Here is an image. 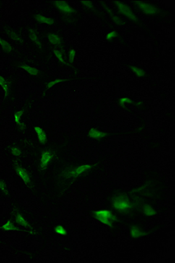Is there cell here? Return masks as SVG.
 Instances as JSON below:
<instances>
[{"instance_id":"f1b7e54d","label":"cell","mask_w":175,"mask_h":263,"mask_svg":"<svg viewBox=\"0 0 175 263\" xmlns=\"http://www.w3.org/2000/svg\"><path fill=\"white\" fill-rule=\"evenodd\" d=\"M0 192L1 194L6 197H11L10 192H9V189H8V186L6 184L5 180L3 178H0Z\"/></svg>"},{"instance_id":"9c48e42d","label":"cell","mask_w":175,"mask_h":263,"mask_svg":"<svg viewBox=\"0 0 175 263\" xmlns=\"http://www.w3.org/2000/svg\"><path fill=\"white\" fill-rule=\"evenodd\" d=\"M112 2L118 14H119L120 15L124 16V17L129 19L131 22H133L136 25L142 27V28L144 29V30L147 29V27L144 25L143 22L141 21V19H139L138 16L136 15L135 13L134 12L133 9H132L131 6L128 5L126 3L123 2V1H119V0H115V1H113Z\"/></svg>"},{"instance_id":"5b68a950","label":"cell","mask_w":175,"mask_h":263,"mask_svg":"<svg viewBox=\"0 0 175 263\" xmlns=\"http://www.w3.org/2000/svg\"><path fill=\"white\" fill-rule=\"evenodd\" d=\"M134 10L148 17L160 18L164 19L170 15V11L157 5L155 3L142 1V0H134L131 1Z\"/></svg>"},{"instance_id":"4dcf8cb0","label":"cell","mask_w":175,"mask_h":263,"mask_svg":"<svg viewBox=\"0 0 175 263\" xmlns=\"http://www.w3.org/2000/svg\"><path fill=\"white\" fill-rule=\"evenodd\" d=\"M118 38L121 41L122 43H124V41L121 38V35L118 33L116 31H111V32H109L108 35H106V40L108 42H111L114 39Z\"/></svg>"},{"instance_id":"277c9868","label":"cell","mask_w":175,"mask_h":263,"mask_svg":"<svg viewBox=\"0 0 175 263\" xmlns=\"http://www.w3.org/2000/svg\"><path fill=\"white\" fill-rule=\"evenodd\" d=\"M18 77L16 74H11L4 76L0 75V86L4 92L1 109L5 110L16 100V85Z\"/></svg>"},{"instance_id":"52a82bcc","label":"cell","mask_w":175,"mask_h":263,"mask_svg":"<svg viewBox=\"0 0 175 263\" xmlns=\"http://www.w3.org/2000/svg\"><path fill=\"white\" fill-rule=\"evenodd\" d=\"M27 36L35 51L40 55L43 61L48 62L49 58L44 42V36L42 35V30H39L37 27H27Z\"/></svg>"},{"instance_id":"ffe728a7","label":"cell","mask_w":175,"mask_h":263,"mask_svg":"<svg viewBox=\"0 0 175 263\" xmlns=\"http://www.w3.org/2000/svg\"><path fill=\"white\" fill-rule=\"evenodd\" d=\"M6 150L8 151L13 156L16 157V158H20L24 156L25 155V152H24L23 148H22V144L20 142L17 143H11V144L8 145L6 147Z\"/></svg>"},{"instance_id":"9a60e30c","label":"cell","mask_w":175,"mask_h":263,"mask_svg":"<svg viewBox=\"0 0 175 263\" xmlns=\"http://www.w3.org/2000/svg\"><path fill=\"white\" fill-rule=\"evenodd\" d=\"M11 220L14 221L16 225L19 226L24 227L25 228L32 229L33 227L28 223L27 220L24 218L21 211L19 210L17 206L14 205L11 212Z\"/></svg>"},{"instance_id":"1f68e13d","label":"cell","mask_w":175,"mask_h":263,"mask_svg":"<svg viewBox=\"0 0 175 263\" xmlns=\"http://www.w3.org/2000/svg\"><path fill=\"white\" fill-rule=\"evenodd\" d=\"M142 211L144 215L153 216L156 214L154 209L151 207L150 205H149V204H144L143 207H142Z\"/></svg>"},{"instance_id":"ac0fdd59","label":"cell","mask_w":175,"mask_h":263,"mask_svg":"<svg viewBox=\"0 0 175 263\" xmlns=\"http://www.w3.org/2000/svg\"><path fill=\"white\" fill-rule=\"evenodd\" d=\"M32 17L39 24H46L50 26L58 25V22L56 19L43 15L39 11H34L32 13Z\"/></svg>"},{"instance_id":"d6986e66","label":"cell","mask_w":175,"mask_h":263,"mask_svg":"<svg viewBox=\"0 0 175 263\" xmlns=\"http://www.w3.org/2000/svg\"><path fill=\"white\" fill-rule=\"evenodd\" d=\"M99 3H100V6H101L102 7L105 9V11L108 13L109 16H110L111 20L113 21V22H114L115 24L119 26L126 25V22H125L121 18H120L119 16L116 15V14L113 12L112 9L107 4V3L105 2V1H99Z\"/></svg>"},{"instance_id":"44dd1931","label":"cell","mask_w":175,"mask_h":263,"mask_svg":"<svg viewBox=\"0 0 175 263\" xmlns=\"http://www.w3.org/2000/svg\"><path fill=\"white\" fill-rule=\"evenodd\" d=\"M110 134H111L107 132L98 131V129L92 128L88 132V137L91 138L93 139H95V140L100 141L102 139H105V138L109 137Z\"/></svg>"},{"instance_id":"4fadbf2b","label":"cell","mask_w":175,"mask_h":263,"mask_svg":"<svg viewBox=\"0 0 175 263\" xmlns=\"http://www.w3.org/2000/svg\"><path fill=\"white\" fill-rule=\"evenodd\" d=\"M0 48L1 51L6 56L22 57V59H26L27 57L23 56L19 50L16 49L14 45L11 44L10 42H8L2 37H0Z\"/></svg>"},{"instance_id":"7a4b0ae2","label":"cell","mask_w":175,"mask_h":263,"mask_svg":"<svg viewBox=\"0 0 175 263\" xmlns=\"http://www.w3.org/2000/svg\"><path fill=\"white\" fill-rule=\"evenodd\" d=\"M67 143V141H65L64 144L48 143L46 145L40 146L35 144L32 149L37 171L40 174L44 173L53 162L62 160Z\"/></svg>"},{"instance_id":"83f0119b","label":"cell","mask_w":175,"mask_h":263,"mask_svg":"<svg viewBox=\"0 0 175 263\" xmlns=\"http://www.w3.org/2000/svg\"><path fill=\"white\" fill-rule=\"evenodd\" d=\"M126 66H127L134 74H135L137 77L145 78L148 75L147 73L146 72V71H144V69H142V68L138 67V66H128V65H126Z\"/></svg>"},{"instance_id":"3957f363","label":"cell","mask_w":175,"mask_h":263,"mask_svg":"<svg viewBox=\"0 0 175 263\" xmlns=\"http://www.w3.org/2000/svg\"><path fill=\"white\" fill-rule=\"evenodd\" d=\"M53 7L58 11L61 20L65 24L77 25L82 19V13L70 5L68 1L65 0H54L49 1Z\"/></svg>"},{"instance_id":"cb8c5ba5","label":"cell","mask_w":175,"mask_h":263,"mask_svg":"<svg viewBox=\"0 0 175 263\" xmlns=\"http://www.w3.org/2000/svg\"><path fill=\"white\" fill-rule=\"evenodd\" d=\"M35 131L36 132L39 142L41 145H46L48 144V137H47L46 133L42 128L39 126L35 127Z\"/></svg>"},{"instance_id":"6da1fadb","label":"cell","mask_w":175,"mask_h":263,"mask_svg":"<svg viewBox=\"0 0 175 263\" xmlns=\"http://www.w3.org/2000/svg\"><path fill=\"white\" fill-rule=\"evenodd\" d=\"M98 164H78L74 162H66L61 163V166L56 170L54 175V188L56 194L62 196L68 188L78 181L95 171Z\"/></svg>"},{"instance_id":"8992f818","label":"cell","mask_w":175,"mask_h":263,"mask_svg":"<svg viewBox=\"0 0 175 263\" xmlns=\"http://www.w3.org/2000/svg\"><path fill=\"white\" fill-rule=\"evenodd\" d=\"M30 63H33L30 58H26L23 61H15L11 62V66L15 69H22L28 74L30 78L36 82L46 83L48 74L46 71L38 69L36 66H32Z\"/></svg>"},{"instance_id":"7c38bea8","label":"cell","mask_w":175,"mask_h":263,"mask_svg":"<svg viewBox=\"0 0 175 263\" xmlns=\"http://www.w3.org/2000/svg\"><path fill=\"white\" fill-rule=\"evenodd\" d=\"M112 207L117 212L129 214L134 209V206L127 195L121 193L113 197Z\"/></svg>"},{"instance_id":"4316f807","label":"cell","mask_w":175,"mask_h":263,"mask_svg":"<svg viewBox=\"0 0 175 263\" xmlns=\"http://www.w3.org/2000/svg\"><path fill=\"white\" fill-rule=\"evenodd\" d=\"M131 236L132 237V238L137 239L141 238V237L147 236L150 233H147V232L143 231L139 227L133 226L131 227Z\"/></svg>"},{"instance_id":"d6a6232c","label":"cell","mask_w":175,"mask_h":263,"mask_svg":"<svg viewBox=\"0 0 175 263\" xmlns=\"http://www.w3.org/2000/svg\"><path fill=\"white\" fill-rule=\"evenodd\" d=\"M95 216V219H97V220H99V221L105 224V225H108V226L110 227V228H112V220H110V219H107V218L100 217V216Z\"/></svg>"},{"instance_id":"603a6c76","label":"cell","mask_w":175,"mask_h":263,"mask_svg":"<svg viewBox=\"0 0 175 263\" xmlns=\"http://www.w3.org/2000/svg\"><path fill=\"white\" fill-rule=\"evenodd\" d=\"M118 103H119L120 107L124 109H126V104L133 105L134 106L138 107L139 109H142L144 107V104L142 102L134 101L133 100L129 98V97H121V98L118 100Z\"/></svg>"},{"instance_id":"5bb4252c","label":"cell","mask_w":175,"mask_h":263,"mask_svg":"<svg viewBox=\"0 0 175 263\" xmlns=\"http://www.w3.org/2000/svg\"><path fill=\"white\" fill-rule=\"evenodd\" d=\"M2 30L3 32L9 39L15 42L18 44L23 45L25 44V40H24L23 37H22V32L21 31L13 28V27H11L10 25H7V24H4L3 25Z\"/></svg>"},{"instance_id":"ba28073f","label":"cell","mask_w":175,"mask_h":263,"mask_svg":"<svg viewBox=\"0 0 175 263\" xmlns=\"http://www.w3.org/2000/svg\"><path fill=\"white\" fill-rule=\"evenodd\" d=\"M12 169L16 172V175L22 179V181L27 186V187L29 188V189L31 190L32 191H35L36 186H35V178H34L31 171H30L27 167L22 165L19 159H13Z\"/></svg>"},{"instance_id":"836d02e7","label":"cell","mask_w":175,"mask_h":263,"mask_svg":"<svg viewBox=\"0 0 175 263\" xmlns=\"http://www.w3.org/2000/svg\"><path fill=\"white\" fill-rule=\"evenodd\" d=\"M55 233L58 234V235H67V231L66 230V229L62 225H58L55 227L54 228Z\"/></svg>"},{"instance_id":"d4e9b609","label":"cell","mask_w":175,"mask_h":263,"mask_svg":"<svg viewBox=\"0 0 175 263\" xmlns=\"http://www.w3.org/2000/svg\"><path fill=\"white\" fill-rule=\"evenodd\" d=\"M0 228H1V230H4V231H25V230H21L17 225H16V224L14 223V221H13L11 219H9L6 223L1 225V226L0 227ZM26 233H27V232H26Z\"/></svg>"},{"instance_id":"2e32d148","label":"cell","mask_w":175,"mask_h":263,"mask_svg":"<svg viewBox=\"0 0 175 263\" xmlns=\"http://www.w3.org/2000/svg\"><path fill=\"white\" fill-rule=\"evenodd\" d=\"M80 3L82 4V7L84 8V11L88 13V14H93V15L96 16L99 19L106 22V19H105V15L102 13L101 11L99 10L98 8L95 6L93 1H90V0H83V1H80Z\"/></svg>"},{"instance_id":"f546056e","label":"cell","mask_w":175,"mask_h":263,"mask_svg":"<svg viewBox=\"0 0 175 263\" xmlns=\"http://www.w3.org/2000/svg\"><path fill=\"white\" fill-rule=\"evenodd\" d=\"M76 55H77V52L74 48H69V51H67V62L71 66H74V60H75Z\"/></svg>"},{"instance_id":"7402d4cb","label":"cell","mask_w":175,"mask_h":263,"mask_svg":"<svg viewBox=\"0 0 175 263\" xmlns=\"http://www.w3.org/2000/svg\"><path fill=\"white\" fill-rule=\"evenodd\" d=\"M73 80H74V79H56L54 80H51L45 83L44 89L43 93H42V97H44L48 90L51 89V88H53V86L57 85V84L68 82V81Z\"/></svg>"},{"instance_id":"30bf717a","label":"cell","mask_w":175,"mask_h":263,"mask_svg":"<svg viewBox=\"0 0 175 263\" xmlns=\"http://www.w3.org/2000/svg\"><path fill=\"white\" fill-rule=\"evenodd\" d=\"M42 32L44 37L47 39L50 45V48H56V49L62 51L65 55L67 56V44H66L61 32L52 30H42Z\"/></svg>"},{"instance_id":"8fae6325","label":"cell","mask_w":175,"mask_h":263,"mask_svg":"<svg viewBox=\"0 0 175 263\" xmlns=\"http://www.w3.org/2000/svg\"><path fill=\"white\" fill-rule=\"evenodd\" d=\"M31 106L32 96H30L27 99L22 108L14 111V121H15L16 128H17V131L20 132H23L27 129V125L25 124L24 121L27 118L29 110Z\"/></svg>"},{"instance_id":"e0dca14e","label":"cell","mask_w":175,"mask_h":263,"mask_svg":"<svg viewBox=\"0 0 175 263\" xmlns=\"http://www.w3.org/2000/svg\"><path fill=\"white\" fill-rule=\"evenodd\" d=\"M51 51L52 52V54L58 59V63H59L60 66H64V67L71 68V69L74 71V73L76 75L79 74V71H78L77 68H76L75 66H71L68 63L67 56L65 55L62 51L56 49V48H51Z\"/></svg>"},{"instance_id":"484cf974","label":"cell","mask_w":175,"mask_h":263,"mask_svg":"<svg viewBox=\"0 0 175 263\" xmlns=\"http://www.w3.org/2000/svg\"><path fill=\"white\" fill-rule=\"evenodd\" d=\"M94 215L100 216L110 219L112 221H119V219L112 212L109 210H99L94 212Z\"/></svg>"}]
</instances>
